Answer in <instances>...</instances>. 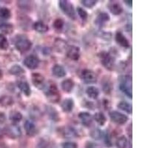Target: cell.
<instances>
[{
	"instance_id": "cell-2",
	"label": "cell",
	"mask_w": 148,
	"mask_h": 148,
	"mask_svg": "<svg viewBox=\"0 0 148 148\" xmlns=\"http://www.w3.org/2000/svg\"><path fill=\"white\" fill-rule=\"evenodd\" d=\"M32 42L27 36L23 35L17 36L15 41V47L18 51L23 53L30 51L32 47Z\"/></svg>"
},
{
	"instance_id": "cell-31",
	"label": "cell",
	"mask_w": 148,
	"mask_h": 148,
	"mask_svg": "<svg viewBox=\"0 0 148 148\" xmlns=\"http://www.w3.org/2000/svg\"><path fill=\"white\" fill-rule=\"evenodd\" d=\"M25 70L20 65H18V64H14V65L11 66L10 69H9L10 74L16 76H22V74L25 73Z\"/></svg>"
},
{
	"instance_id": "cell-18",
	"label": "cell",
	"mask_w": 148,
	"mask_h": 148,
	"mask_svg": "<svg viewBox=\"0 0 148 148\" xmlns=\"http://www.w3.org/2000/svg\"><path fill=\"white\" fill-rule=\"evenodd\" d=\"M45 111L50 119L52 120L54 122H58L59 121L60 118H59V113L53 107L47 105L45 107Z\"/></svg>"
},
{
	"instance_id": "cell-13",
	"label": "cell",
	"mask_w": 148,
	"mask_h": 148,
	"mask_svg": "<svg viewBox=\"0 0 148 148\" xmlns=\"http://www.w3.org/2000/svg\"><path fill=\"white\" fill-rule=\"evenodd\" d=\"M108 8L111 14L115 16H119L123 12V8L119 2L117 1H110Z\"/></svg>"
},
{
	"instance_id": "cell-1",
	"label": "cell",
	"mask_w": 148,
	"mask_h": 148,
	"mask_svg": "<svg viewBox=\"0 0 148 148\" xmlns=\"http://www.w3.org/2000/svg\"><path fill=\"white\" fill-rule=\"evenodd\" d=\"M42 90L47 99L51 103L56 104L60 101V92L57 85L53 82L49 81L45 83V85Z\"/></svg>"
},
{
	"instance_id": "cell-24",
	"label": "cell",
	"mask_w": 148,
	"mask_h": 148,
	"mask_svg": "<svg viewBox=\"0 0 148 148\" xmlns=\"http://www.w3.org/2000/svg\"><path fill=\"white\" fill-rule=\"evenodd\" d=\"M22 118H23V116L19 111L12 110L10 112L9 119L14 125H18V123H19L22 120Z\"/></svg>"
},
{
	"instance_id": "cell-6",
	"label": "cell",
	"mask_w": 148,
	"mask_h": 148,
	"mask_svg": "<svg viewBox=\"0 0 148 148\" xmlns=\"http://www.w3.org/2000/svg\"><path fill=\"white\" fill-rule=\"evenodd\" d=\"M80 77L82 82L87 84H95L97 82V75L90 69H83L80 73Z\"/></svg>"
},
{
	"instance_id": "cell-5",
	"label": "cell",
	"mask_w": 148,
	"mask_h": 148,
	"mask_svg": "<svg viewBox=\"0 0 148 148\" xmlns=\"http://www.w3.org/2000/svg\"><path fill=\"white\" fill-rule=\"evenodd\" d=\"M59 6L61 10L67 16V17L75 19L76 18V10L74 8L73 5L67 0H60L59 1Z\"/></svg>"
},
{
	"instance_id": "cell-43",
	"label": "cell",
	"mask_w": 148,
	"mask_h": 148,
	"mask_svg": "<svg viewBox=\"0 0 148 148\" xmlns=\"http://www.w3.org/2000/svg\"><path fill=\"white\" fill-rule=\"evenodd\" d=\"M6 121V116L4 113L0 112V124H3Z\"/></svg>"
},
{
	"instance_id": "cell-4",
	"label": "cell",
	"mask_w": 148,
	"mask_h": 148,
	"mask_svg": "<svg viewBox=\"0 0 148 148\" xmlns=\"http://www.w3.org/2000/svg\"><path fill=\"white\" fill-rule=\"evenodd\" d=\"M99 59L101 64L105 69L111 71H113L115 66V57L113 55L108 52H101L99 53Z\"/></svg>"
},
{
	"instance_id": "cell-12",
	"label": "cell",
	"mask_w": 148,
	"mask_h": 148,
	"mask_svg": "<svg viewBox=\"0 0 148 148\" xmlns=\"http://www.w3.org/2000/svg\"><path fill=\"white\" fill-rule=\"evenodd\" d=\"M59 133L66 138H73L78 136V133L72 127H62L59 129Z\"/></svg>"
},
{
	"instance_id": "cell-35",
	"label": "cell",
	"mask_w": 148,
	"mask_h": 148,
	"mask_svg": "<svg viewBox=\"0 0 148 148\" xmlns=\"http://www.w3.org/2000/svg\"><path fill=\"white\" fill-rule=\"evenodd\" d=\"M11 17V12L8 8H0V18L2 19H8Z\"/></svg>"
},
{
	"instance_id": "cell-23",
	"label": "cell",
	"mask_w": 148,
	"mask_h": 148,
	"mask_svg": "<svg viewBox=\"0 0 148 148\" xmlns=\"http://www.w3.org/2000/svg\"><path fill=\"white\" fill-rule=\"evenodd\" d=\"M17 87L19 90L27 97L31 95V89H30V84L26 81H19L17 83Z\"/></svg>"
},
{
	"instance_id": "cell-38",
	"label": "cell",
	"mask_w": 148,
	"mask_h": 148,
	"mask_svg": "<svg viewBox=\"0 0 148 148\" xmlns=\"http://www.w3.org/2000/svg\"><path fill=\"white\" fill-rule=\"evenodd\" d=\"M53 26L54 28L57 30H62L64 26V22L62 18H56L53 23Z\"/></svg>"
},
{
	"instance_id": "cell-29",
	"label": "cell",
	"mask_w": 148,
	"mask_h": 148,
	"mask_svg": "<svg viewBox=\"0 0 148 148\" xmlns=\"http://www.w3.org/2000/svg\"><path fill=\"white\" fill-rule=\"evenodd\" d=\"M0 30L5 34H10L14 31V25L7 22H0Z\"/></svg>"
},
{
	"instance_id": "cell-3",
	"label": "cell",
	"mask_w": 148,
	"mask_h": 148,
	"mask_svg": "<svg viewBox=\"0 0 148 148\" xmlns=\"http://www.w3.org/2000/svg\"><path fill=\"white\" fill-rule=\"evenodd\" d=\"M119 88L128 98L132 99V77L128 75H125L119 78Z\"/></svg>"
},
{
	"instance_id": "cell-36",
	"label": "cell",
	"mask_w": 148,
	"mask_h": 148,
	"mask_svg": "<svg viewBox=\"0 0 148 148\" xmlns=\"http://www.w3.org/2000/svg\"><path fill=\"white\" fill-rule=\"evenodd\" d=\"M113 84L111 83L110 81L109 80H106L104 81L102 84V90L105 94H110L111 91L113 90Z\"/></svg>"
},
{
	"instance_id": "cell-42",
	"label": "cell",
	"mask_w": 148,
	"mask_h": 148,
	"mask_svg": "<svg viewBox=\"0 0 148 148\" xmlns=\"http://www.w3.org/2000/svg\"><path fill=\"white\" fill-rule=\"evenodd\" d=\"M85 148H101V147L95 142L88 141L85 145Z\"/></svg>"
},
{
	"instance_id": "cell-20",
	"label": "cell",
	"mask_w": 148,
	"mask_h": 148,
	"mask_svg": "<svg viewBox=\"0 0 148 148\" xmlns=\"http://www.w3.org/2000/svg\"><path fill=\"white\" fill-rule=\"evenodd\" d=\"M51 72H52L53 76L56 78H63L66 76L65 69L61 64H56L53 66Z\"/></svg>"
},
{
	"instance_id": "cell-34",
	"label": "cell",
	"mask_w": 148,
	"mask_h": 148,
	"mask_svg": "<svg viewBox=\"0 0 148 148\" xmlns=\"http://www.w3.org/2000/svg\"><path fill=\"white\" fill-rule=\"evenodd\" d=\"M9 47V42L4 34H0V50L5 51Z\"/></svg>"
},
{
	"instance_id": "cell-7",
	"label": "cell",
	"mask_w": 148,
	"mask_h": 148,
	"mask_svg": "<svg viewBox=\"0 0 148 148\" xmlns=\"http://www.w3.org/2000/svg\"><path fill=\"white\" fill-rule=\"evenodd\" d=\"M109 116L110 120L113 123H116L119 125H125L129 120L127 116L116 110H112L109 112Z\"/></svg>"
},
{
	"instance_id": "cell-22",
	"label": "cell",
	"mask_w": 148,
	"mask_h": 148,
	"mask_svg": "<svg viewBox=\"0 0 148 148\" xmlns=\"http://www.w3.org/2000/svg\"><path fill=\"white\" fill-rule=\"evenodd\" d=\"M33 28L39 34H45L49 30L48 25L42 21H37L34 22L33 25Z\"/></svg>"
},
{
	"instance_id": "cell-37",
	"label": "cell",
	"mask_w": 148,
	"mask_h": 148,
	"mask_svg": "<svg viewBox=\"0 0 148 148\" xmlns=\"http://www.w3.org/2000/svg\"><path fill=\"white\" fill-rule=\"evenodd\" d=\"M76 11H77V14L79 15V16L80 17V18H81L83 22H86V21L88 20V12L86 11L84 9H83L82 8L78 7L76 8Z\"/></svg>"
},
{
	"instance_id": "cell-21",
	"label": "cell",
	"mask_w": 148,
	"mask_h": 148,
	"mask_svg": "<svg viewBox=\"0 0 148 148\" xmlns=\"http://www.w3.org/2000/svg\"><path fill=\"white\" fill-rule=\"evenodd\" d=\"M74 86H75V83L72 79H66L63 80L61 83L62 89L64 92H67V93L71 92V91L74 88Z\"/></svg>"
},
{
	"instance_id": "cell-44",
	"label": "cell",
	"mask_w": 148,
	"mask_h": 148,
	"mask_svg": "<svg viewBox=\"0 0 148 148\" xmlns=\"http://www.w3.org/2000/svg\"><path fill=\"white\" fill-rule=\"evenodd\" d=\"M124 2L125 3V5H127L129 8H132V6H133V1H127V0H125V1H124Z\"/></svg>"
},
{
	"instance_id": "cell-10",
	"label": "cell",
	"mask_w": 148,
	"mask_h": 148,
	"mask_svg": "<svg viewBox=\"0 0 148 148\" xmlns=\"http://www.w3.org/2000/svg\"><path fill=\"white\" fill-rule=\"evenodd\" d=\"M5 133L8 136L13 138H18L22 136V130H21L20 127L18 125H14V124H11L6 127Z\"/></svg>"
},
{
	"instance_id": "cell-9",
	"label": "cell",
	"mask_w": 148,
	"mask_h": 148,
	"mask_svg": "<svg viewBox=\"0 0 148 148\" xmlns=\"http://www.w3.org/2000/svg\"><path fill=\"white\" fill-rule=\"evenodd\" d=\"M39 62H40V61H39V58L34 55L27 56L23 60L24 65L30 70H34L37 68L39 67Z\"/></svg>"
},
{
	"instance_id": "cell-40",
	"label": "cell",
	"mask_w": 148,
	"mask_h": 148,
	"mask_svg": "<svg viewBox=\"0 0 148 148\" xmlns=\"http://www.w3.org/2000/svg\"><path fill=\"white\" fill-rule=\"evenodd\" d=\"M62 148H78V145L73 141H66L62 144Z\"/></svg>"
},
{
	"instance_id": "cell-11",
	"label": "cell",
	"mask_w": 148,
	"mask_h": 148,
	"mask_svg": "<svg viewBox=\"0 0 148 148\" xmlns=\"http://www.w3.org/2000/svg\"><path fill=\"white\" fill-rule=\"evenodd\" d=\"M66 56L72 61H78L80 58V48L77 46L71 45L67 48Z\"/></svg>"
},
{
	"instance_id": "cell-25",
	"label": "cell",
	"mask_w": 148,
	"mask_h": 148,
	"mask_svg": "<svg viewBox=\"0 0 148 148\" xmlns=\"http://www.w3.org/2000/svg\"><path fill=\"white\" fill-rule=\"evenodd\" d=\"M86 94L88 95L89 99H97L99 96V90L94 86H90L86 89Z\"/></svg>"
},
{
	"instance_id": "cell-28",
	"label": "cell",
	"mask_w": 148,
	"mask_h": 148,
	"mask_svg": "<svg viewBox=\"0 0 148 148\" xmlns=\"http://www.w3.org/2000/svg\"><path fill=\"white\" fill-rule=\"evenodd\" d=\"M117 108L122 111L126 112L127 114H132L133 113V107L130 103L125 101H121L117 104Z\"/></svg>"
},
{
	"instance_id": "cell-15",
	"label": "cell",
	"mask_w": 148,
	"mask_h": 148,
	"mask_svg": "<svg viewBox=\"0 0 148 148\" xmlns=\"http://www.w3.org/2000/svg\"><path fill=\"white\" fill-rule=\"evenodd\" d=\"M115 39H116V43L121 47H125V48H128L130 47L129 41L127 40L126 36L120 31L116 32V36H115Z\"/></svg>"
},
{
	"instance_id": "cell-41",
	"label": "cell",
	"mask_w": 148,
	"mask_h": 148,
	"mask_svg": "<svg viewBox=\"0 0 148 148\" xmlns=\"http://www.w3.org/2000/svg\"><path fill=\"white\" fill-rule=\"evenodd\" d=\"M104 144L106 145L108 147H110L112 146V141L110 139V135L108 133H104Z\"/></svg>"
},
{
	"instance_id": "cell-26",
	"label": "cell",
	"mask_w": 148,
	"mask_h": 148,
	"mask_svg": "<svg viewBox=\"0 0 148 148\" xmlns=\"http://www.w3.org/2000/svg\"><path fill=\"white\" fill-rule=\"evenodd\" d=\"M14 103V100L13 97L8 95H5L0 97V105L4 108H8L12 106Z\"/></svg>"
},
{
	"instance_id": "cell-32",
	"label": "cell",
	"mask_w": 148,
	"mask_h": 148,
	"mask_svg": "<svg viewBox=\"0 0 148 148\" xmlns=\"http://www.w3.org/2000/svg\"><path fill=\"white\" fill-rule=\"evenodd\" d=\"M90 137L93 139L96 140V141H99V140H101L104 138V132L103 130H101V129H99V128H95V129L92 130L90 133Z\"/></svg>"
},
{
	"instance_id": "cell-27",
	"label": "cell",
	"mask_w": 148,
	"mask_h": 148,
	"mask_svg": "<svg viewBox=\"0 0 148 148\" xmlns=\"http://www.w3.org/2000/svg\"><path fill=\"white\" fill-rule=\"evenodd\" d=\"M116 145L117 148H131L129 141L125 136L119 137L116 141Z\"/></svg>"
},
{
	"instance_id": "cell-14",
	"label": "cell",
	"mask_w": 148,
	"mask_h": 148,
	"mask_svg": "<svg viewBox=\"0 0 148 148\" xmlns=\"http://www.w3.org/2000/svg\"><path fill=\"white\" fill-rule=\"evenodd\" d=\"M79 119L84 127H89L92 123V116L88 112H81L79 113Z\"/></svg>"
},
{
	"instance_id": "cell-30",
	"label": "cell",
	"mask_w": 148,
	"mask_h": 148,
	"mask_svg": "<svg viewBox=\"0 0 148 148\" xmlns=\"http://www.w3.org/2000/svg\"><path fill=\"white\" fill-rule=\"evenodd\" d=\"M92 119H94L95 121L97 123L99 126H104L107 121L106 116H104L102 112H97L94 114Z\"/></svg>"
},
{
	"instance_id": "cell-17",
	"label": "cell",
	"mask_w": 148,
	"mask_h": 148,
	"mask_svg": "<svg viewBox=\"0 0 148 148\" xmlns=\"http://www.w3.org/2000/svg\"><path fill=\"white\" fill-rule=\"evenodd\" d=\"M25 130L28 136H34L37 133V128L35 124L30 120H27L24 125Z\"/></svg>"
},
{
	"instance_id": "cell-45",
	"label": "cell",
	"mask_w": 148,
	"mask_h": 148,
	"mask_svg": "<svg viewBox=\"0 0 148 148\" xmlns=\"http://www.w3.org/2000/svg\"><path fill=\"white\" fill-rule=\"evenodd\" d=\"M2 76H3V72H2V70L0 69V79H2Z\"/></svg>"
},
{
	"instance_id": "cell-16",
	"label": "cell",
	"mask_w": 148,
	"mask_h": 148,
	"mask_svg": "<svg viewBox=\"0 0 148 148\" xmlns=\"http://www.w3.org/2000/svg\"><path fill=\"white\" fill-rule=\"evenodd\" d=\"M110 19L109 14L106 12H101L96 16L95 19V24L99 27H102L106 23H108Z\"/></svg>"
},
{
	"instance_id": "cell-39",
	"label": "cell",
	"mask_w": 148,
	"mask_h": 148,
	"mask_svg": "<svg viewBox=\"0 0 148 148\" xmlns=\"http://www.w3.org/2000/svg\"><path fill=\"white\" fill-rule=\"evenodd\" d=\"M81 2L83 6H84L87 8H92L94 6H96L97 1H96V0H82V1H81Z\"/></svg>"
},
{
	"instance_id": "cell-33",
	"label": "cell",
	"mask_w": 148,
	"mask_h": 148,
	"mask_svg": "<svg viewBox=\"0 0 148 148\" xmlns=\"http://www.w3.org/2000/svg\"><path fill=\"white\" fill-rule=\"evenodd\" d=\"M54 44H55L56 50L58 52L62 51L64 48L67 47V43H66L63 39H60V38H57V39H56Z\"/></svg>"
},
{
	"instance_id": "cell-19",
	"label": "cell",
	"mask_w": 148,
	"mask_h": 148,
	"mask_svg": "<svg viewBox=\"0 0 148 148\" xmlns=\"http://www.w3.org/2000/svg\"><path fill=\"white\" fill-rule=\"evenodd\" d=\"M61 108L63 112L69 113L72 112L74 108V101L71 98L65 99L61 104Z\"/></svg>"
},
{
	"instance_id": "cell-8",
	"label": "cell",
	"mask_w": 148,
	"mask_h": 148,
	"mask_svg": "<svg viewBox=\"0 0 148 148\" xmlns=\"http://www.w3.org/2000/svg\"><path fill=\"white\" fill-rule=\"evenodd\" d=\"M31 82L33 85L39 90H42L45 85V79L39 73H34L31 75Z\"/></svg>"
},
{
	"instance_id": "cell-46",
	"label": "cell",
	"mask_w": 148,
	"mask_h": 148,
	"mask_svg": "<svg viewBox=\"0 0 148 148\" xmlns=\"http://www.w3.org/2000/svg\"><path fill=\"white\" fill-rule=\"evenodd\" d=\"M3 131H2V130L0 128V137L2 136V135H3Z\"/></svg>"
}]
</instances>
